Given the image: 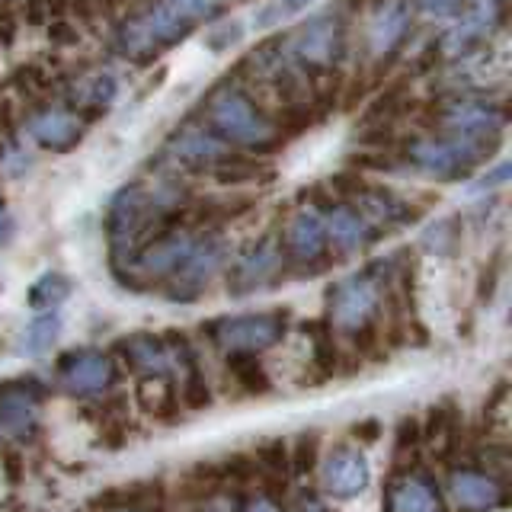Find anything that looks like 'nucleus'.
Wrapping results in <instances>:
<instances>
[{
  "mask_svg": "<svg viewBox=\"0 0 512 512\" xmlns=\"http://www.w3.org/2000/svg\"><path fill=\"white\" fill-rule=\"evenodd\" d=\"M458 16H461V23L452 26L439 39V52L448 61L468 55L477 42H484L490 32L500 26V20H503V0H471V4L464 7Z\"/></svg>",
  "mask_w": 512,
  "mask_h": 512,
  "instance_id": "ddd939ff",
  "label": "nucleus"
},
{
  "mask_svg": "<svg viewBox=\"0 0 512 512\" xmlns=\"http://www.w3.org/2000/svg\"><path fill=\"white\" fill-rule=\"evenodd\" d=\"M314 0H269L266 7L256 10L253 16V26L256 29H272V26H279L285 20H292V16H298L304 7H311Z\"/></svg>",
  "mask_w": 512,
  "mask_h": 512,
  "instance_id": "7c9ffc66",
  "label": "nucleus"
},
{
  "mask_svg": "<svg viewBox=\"0 0 512 512\" xmlns=\"http://www.w3.org/2000/svg\"><path fill=\"white\" fill-rule=\"evenodd\" d=\"M285 55L298 68H333L343 55V26L336 16H314L292 39L285 42Z\"/></svg>",
  "mask_w": 512,
  "mask_h": 512,
  "instance_id": "9d476101",
  "label": "nucleus"
},
{
  "mask_svg": "<svg viewBox=\"0 0 512 512\" xmlns=\"http://www.w3.org/2000/svg\"><path fill=\"white\" fill-rule=\"evenodd\" d=\"M509 173H512V167H509V164H500L493 173H487L484 180H480V189H493V186L506 183V180H509Z\"/></svg>",
  "mask_w": 512,
  "mask_h": 512,
  "instance_id": "ea45409f",
  "label": "nucleus"
},
{
  "mask_svg": "<svg viewBox=\"0 0 512 512\" xmlns=\"http://www.w3.org/2000/svg\"><path fill=\"white\" fill-rule=\"evenodd\" d=\"M292 512H330L327 503H320V496L314 490H301L292 500Z\"/></svg>",
  "mask_w": 512,
  "mask_h": 512,
  "instance_id": "e433bc0d",
  "label": "nucleus"
},
{
  "mask_svg": "<svg viewBox=\"0 0 512 512\" xmlns=\"http://www.w3.org/2000/svg\"><path fill=\"white\" fill-rule=\"evenodd\" d=\"M116 352L138 378H144V375H173L176 372V359H173V346H170L167 333L164 336H154V333L122 336V340L116 343Z\"/></svg>",
  "mask_w": 512,
  "mask_h": 512,
  "instance_id": "f3484780",
  "label": "nucleus"
},
{
  "mask_svg": "<svg viewBox=\"0 0 512 512\" xmlns=\"http://www.w3.org/2000/svg\"><path fill=\"white\" fill-rule=\"evenodd\" d=\"M288 330L285 311H260V314H237V317H215L202 327L208 343L228 356H260V352L279 346Z\"/></svg>",
  "mask_w": 512,
  "mask_h": 512,
  "instance_id": "39448f33",
  "label": "nucleus"
},
{
  "mask_svg": "<svg viewBox=\"0 0 512 512\" xmlns=\"http://www.w3.org/2000/svg\"><path fill=\"white\" fill-rule=\"evenodd\" d=\"M324 228H327V244L336 253H359L362 247H368V240L375 234L352 205H333L324 215Z\"/></svg>",
  "mask_w": 512,
  "mask_h": 512,
  "instance_id": "412c9836",
  "label": "nucleus"
},
{
  "mask_svg": "<svg viewBox=\"0 0 512 512\" xmlns=\"http://www.w3.org/2000/svg\"><path fill=\"white\" fill-rule=\"evenodd\" d=\"M420 432H423V439H429V442H436V439H439L442 448H452V442H455V436H458L455 410L448 407V404L432 407V410H429V420H426V426H420Z\"/></svg>",
  "mask_w": 512,
  "mask_h": 512,
  "instance_id": "c756f323",
  "label": "nucleus"
},
{
  "mask_svg": "<svg viewBox=\"0 0 512 512\" xmlns=\"http://www.w3.org/2000/svg\"><path fill=\"white\" fill-rule=\"evenodd\" d=\"M256 461H260L272 477H282V471H292V464H288V442L282 439L263 442L256 448Z\"/></svg>",
  "mask_w": 512,
  "mask_h": 512,
  "instance_id": "2f4dec72",
  "label": "nucleus"
},
{
  "mask_svg": "<svg viewBox=\"0 0 512 512\" xmlns=\"http://www.w3.org/2000/svg\"><path fill=\"white\" fill-rule=\"evenodd\" d=\"M71 298V279L64 276V272H45V276H39L36 282L29 285V308L32 311H55L58 304H64Z\"/></svg>",
  "mask_w": 512,
  "mask_h": 512,
  "instance_id": "a878e982",
  "label": "nucleus"
},
{
  "mask_svg": "<svg viewBox=\"0 0 512 512\" xmlns=\"http://www.w3.org/2000/svg\"><path fill=\"white\" fill-rule=\"evenodd\" d=\"M218 13V0H157L154 7L132 16L119 29L122 55L148 61L160 48L180 42L186 32Z\"/></svg>",
  "mask_w": 512,
  "mask_h": 512,
  "instance_id": "f257e3e1",
  "label": "nucleus"
},
{
  "mask_svg": "<svg viewBox=\"0 0 512 512\" xmlns=\"http://www.w3.org/2000/svg\"><path fill=\"white\" fill-rule=\"evenodd\" d=\"M180 202V196L170 189H148L141 183H132L116 192V199L109 205V240H112V253H116V263L122 256H132L138 247L148 244V234L154 228L157 218H164L170 208Z\"/></svg>",
  "mask_w": 512,
  "mask_h": 512,
  "instance_id": "f03ea898",
  "label": "nucleus"
},
{
  "mask_svg": "<svg viewBox=\"0 0 512 512\" xmlns=\"http://www.w3.org/2000/svg\"><path fill=\"white\" fill-rule=\"evenodd\" d=\"M205 116L212 125L215 138L224 144H237V148L247 151H269L276 148L279 132L272 125L260 106H256L244 90H237L231 84L218 87L205 103Z\"/></svg>",
  "mask_w": 512,
  "mask_h": 512,
  "instance_id": "7ed1b4c3",
  "label": "nucleus"
},
{
  "mask_svg": "<svg viewBox=\"0 0 512 512\" xmlns=\"http://www.w3.org/2000/svg\"><path fill=\"white\" fill-rule=\"evenodd\" d=\"M228 263V244L218 234H205L196 237L189 256L183 266L167 279V295L170 301H196L212 279L221 272V266Z\"/></svg>",
  "mask_w": 512,
  "mask_h": 512,
  "instance_id": "0eeeda50",
  "label": "nucleus"
},
{
  "mask_svg": "<svg viewBox=\"0 0 512 512\" xmlns=\"http://www.w3.org/2000/svg\"><path fill=\"white\" fill-rule=\"evenodd\" d=\"M448 135H500L503 132V112L487 103L461 100L442 109L439 116Z\"/></svg>",
  "mask_w": 512,
  "mask_h": 512,
  "instance_id": "aec40b11",
  "label": "nucleus"
},
{
  "mask_svg": "<svg viewBox=\"0 0 512 512\" xmlns=\"http://www.w3.org/2000/svg\"><path fill=\"white\" fill-rule=\"evenodd\" d=\"M29 135L36 138L42 148L48 151H71L74 144H80L84 138V128H80L74 112H64V109H45L39 116L29 119Z\"/></svg>",
  "mask_w": 512,
  "mask_h": 512,
  "instance_id": "4be33fe9",
  "label": "nucleus"
},
{
  "mask_svg": "<svg viewBox=\"0 0 512 512\" xmlns=\"http://www.w3.org/2000/svg\"><path fill=\"white\" fill-rule=\"evenodd\" d=\"M416 7L429 16H458L464 10V0H416Z\"/></svg>",
  "mask_w": 512,
  "mask_h": 512,
  "instance_id": "f704fd0d",
  "label": "nucleus"
},
{
  "mask_svg": "<svg viewBox=\"0 0 512 512\" xmlns=\"http://www.w3.org/2000/svg\"><path fill=\"white\" fill-rule=\"evenodd\" d=\"M240 512H282L276 500H269V496H250V500L240 506Z\"/></svg>",
  "mask_w": 512,
  "mask_h": 512,
  "instance_id": "58836bf2",
  "label": "nucleus"
},
{
  "mask_svg": "<svg viewBox=\"0 0 512 512\" xmlns=\"http://www.w3.org/2000/svg\"><path fill=\"white\" fill-rule=\"evenodd\" d=\"M448 224H452V221H439L436 228H429V234H426V240H423V244H426L429 250H436V253H448V250L455 247V240L445 234V231H448Z\"/></svg>",
  "mask_w": 512,
  "mask_h": 512,
  "instance_id": "c9c22d12",
  "label": "nucleus"
},
{
  "mask_svg": "<svg viewBox=\"0 0 512 512\" xmlns=\"http://www.w3.org/2000/svg\"><path fill=\"white\" fill-rule=\"evenodd\" d=\"M58 384L71 397H100L116 388L119 368L100 349H71L55 365Z\"/></svg>",
  "mask_w": 512,
  "mask_h": 512,
  "instance_id": "6e6552de",
  "label": "nucleus"
},
{
  "mask_svg": "<svg viewBox=\"0 0 512 512\" xmlns=\"http://www.w3.org/2000/svg\"><path fill=\"white\" fill-rule=\"evenodd\" d=\"M448 490H452V500L461 512H493L506 506V490L500 484V477L477 468L452 471Z\"/></svg>",
  "mask_w": 512,
  "mask_h": 512,
  "instance_id": "a211bd4d",
  "label": "nucleus"
},
{
  "mask_svg": "<svg viewBox=\"0 0 512 512\" xmlns=\"http://www.w3.org/2000/svg\"><path fill=\"white\" fill-rule=\"evenodd\" d=\"M116 512H132V509H116Z\"/></svg>",
  "mask_w": 512,
  "mask_h": 512,
  "instance_id": "79ce46f5",
  "label": "nucleus"
},
{
  "mask_svg": "<svg viewBox=\"0 0 512 512\" xmlns=\"http://www.w3.org/2000/svg\"><path fill=\"white\" fill-rule=\"evenodd\" d=\"M368 484H372V464H368L362 448H333L320 468V487L330 500H356L368 490Z\"/></svg>",
  "mask_w": 512,
  "mask_h": 512,
  "instance_id": "f8f14e48",
  "label": "nucleus"
},
{
  "mask_svg": "<svg viewBox=\"0 0 512 512\" xmlns=\"http://www.w3.org/2000/svg\"><path fill=\"white\" fill-rule=\"evenodd\" d=\"M356 212L368 221V228H397V224H407L413 218V208L394 199L391 192L384 189H359L356 192Z\"/></svg>",
  "mask_w": 512,
  "mask_h": 512,
  "instance_id": "b1692460",
  "label": "nucleus"
},
{
  "mask_svg": "<svg viewBox=\"0 0 512 512\" xmlns=\"http://www.w3.org/2000/svg\"><path fill=\"white\" fill-rule=\"evenodd\" d=\"M237 39H240V23H221L212 32H205V42L208 48H215V52H224V48L234 45Z\"/></svg>",
  "mask_w": 512,
  "mask_h": 512,
  "instance_id": "72a5a7b5",
  "label": "nucleus"
},
{
  "mask_svg": "<svg viewBox=\"0 0 512 512\" xmlns=\"http://www.w3.org/2000/svg\"><path fill=\"white\" fill-rule=\"evenodd\" d=\"M500 135H448V138H416L410 141V160L436 180H461L484 160Z\"/></svg>",
  "mask_w": 512,
  "mask_h": 512,
  "instance_id": "20e7f679",
  "label": "nucleus"
},
{
  "mask_svg": "<svg viewBox=\"0 0 512 512\" xmlns=\"http://www.w3.org/2000/svg\"><path fill=\"white\" fill-rule=\"evenodd\" d=\"M71 96H74L77 106L103 109V106L112 103V96H116V77H112V74H90V77L80 80Z\"/></svg>",
  "mask_w": 512,
  "mask_h": 512,
  "instance_id": "c85d7f7f",
  "label": "nucleus"
},
{
  "mask_svg": "<svg viewBox=\"0 0 512 512\" xmlns=\"http://www.w3.org/2000/svg\"><path fill=\"white\" fill-rule=\"evenodd\" d=\"M13 237V215L7 212V205L0 202V247H7Z\"/></svg>",
  "mask_w": 512,
  "mask_h": 512,
  "instance_id": "a19ab883",
  "label": "nucleus"
},
{
  "mask_svg": "<svg viewBox=\"0 0 512 512\" xmlns=\"http://www.w3.org/2000/svg\"><path fill=\"white\" fill-rule=\"evenodd\" d=\"M192 244H196V234L189 231H160L128 256V272L144 282H167L183 266Z\"/></svg>",
  "mask_w": 512,
  "mask_h": 512,
  "instance_id": "9b49d317",
  "label": "nucleus"
},
{
  "mask_svg": "<svg viewBox=\"0 0 512 512\" xmlns=\"http://www.w3.org/2000/svg\"><path fill=\"white\" fill-rule=\"evenodd\" d=\"M410 23H413L410 0H384V4H378L375 13L368 16V26H365L368 55H372L375 61L391 58L397 48L404 45Z\"/></svg>",
  "mask_w": 512,
  "mask_h": 512,
  "instance_id": "4468645a",
  "label": "nucleus"
},
{
  "mask_svg": "<svg viewBox=\"0 0 512 512\" xmlns=\"http://www.w3.org/2000/svg\"><path fill=\"white\" fill-rule=\"evenodd\" d=\"M228 378L237 384L240 394H250V397H260L272 388V381L266 375V368L260 365V359L244 356V352H237V356L228 359Z\"/></svg>",
  "mask_w": 512,
  "mask_h": 512,
  "instance_id": "bb28decb",
  "label": "nucleus"
},
{
  "mask_svg": "<svg viewBox=\"0 0 512 512\" xmlns=\"http://www.w3.org/2000/svg\"><path fill=\"white\" fill-rule=\"evenodd\" d=\"M282 247L272 237L253 244L228 272V292L231 295H250L256 288L269 285L282 272Z\"/></svg>",
  "mask_w": 512,
  "mask_h": 512,
  "instance_id": "2eb2a0df",
  "label": "nucleus"
},
{
  "mask_svg": "<svg viewBox=\"0 0 512 512\" xmlns=\"http://www.w3.org/2000/svg\"><path fill=\"white\" fill-rule=\"evenodd\" d=\"M317 448H320V439L314 436V432H301L298 442H295V452H288V464H292L295 474H308L314 468Z\"/></svg>",
  "mask_w": 512,
  "mask_h": 512,
  "instance_id": "473e14b6",
  "label": "nucleus"
},
{
  "mask_svg": "<svg viewBox=\"0 0 512 512\" xmlns=\"http://www.w3.org/2000/svg\"><path fill=\"white\" fill-rule=\"evenodd\" d=\"M61 336V317L58 311H42L29 320V327L23 330V352L26 356H42L48 352Z\"/></svg>",
  "mask_w": 512,
  "mask_h": 512,
  "instance_id": "cd10ccee",
  "label": "nucleus"
},
{
  "mask_svg": "<svg viewBox=\"0 0 512 512\" xmlns=\"http://www.w3.org/2000/svg\"><path fill=\"white\" fill-rule=\"evenodd\" d=\"M45 388L36 378L0 381V429L16 442H32L42 426Z\"/></svg>",
  "mask_w": 512,
  "mask_h": 512,
  "instance_id": "1a4fd4ad",
  "label": "nucleus"
},
{
  "mask_svg": "<svg viewBox=\"0 0 512 512\" xmlns=\"http://www.w3.org/2000/svg\"><path fill=\"white\" fill-rule=\"evenodd\" d=\"M384 276L378 266H368L365 272H352V276L330 285L327 292V311L330 327L359 336L362 330H372V317L381 304Z\"/></svg>",
  "mask_w": 512,
  "mask_h": 512,
  "instance_id": "423d86ee",
  "label": "nucleus"
},
{
  "mask_svg": "<svg viewBox=\"0 0 512 512\" xmlns=\"http://www.w3.org/2000/svg\"><path fill=\"white\" fill-rule=\"evenodd\" d=\"M138 407L154 416V420H173L180 413V391H176L173 375H144L135 381Z\"/></svg>",
  "mask_w": 512,
  "mask_h": 512,
  "instance_id": "393cba45",
  "label": "nucleus"
},
{
  "mask_svg": "<svg viewBox=\"0 0 512 512\" xmlns=\"http://www.w3.org/2000/svg\"><path fill=\"white\" fill-rule=\"evenodd\" d=\"M384 512H448L426 474L407 471L384 487Z\"/></svg>",
  "mask_w": 512,
  "mask_h": 512,
  "instance_id": "6ab92c4d",
  "label": "nucleus"
},
{
  "mask_svg": "<svg viewBox=\"0 0 512 512\" xmlns=\"http://www.w3.org/2000/svg\"><path fill=\"white\" fill-rule=\"evenodd\" d=\"M352 436H356L359 442H378V436H381V423L378 420H362V423H356L352 426Z\"/></svg>",
  "mask_w": 512,
  "mask_h": 512,
  "instance_id": "4c0bfd02",
  "label": "nucleus"
},
{
  "mask_svg": "<svg viewBox=\"0 0 512 512\" xmlns=\"http://www.w3.org/2000/svg\"><path fill=\"white\" fill-rule=\"evenodd\" d=\"M327 253V228H324V215L317 208H298V212L288 218L285 234H282V256H288L292 263H317L324 260Z\"/></svg>",
  "mask_w": 512,
  "mask_h": 512,
  "instance_id": "dca6fc26",
  "label": "nucleus"
},
{
  "mask_svg": "<svg viewBox=\"0 0 512 512\" xmlns=\"http://www.w3.org/2000/svg\"><path fill=\"white\" fill-rule=\"evenodd\" d=\"M167 154L186 167H205V164H221L224 154H228V144L215 138L212 132H202V128H183V132H176L170 138Z\"/></svg>",
  "mask_w": 512,
  "mask_h": 512,
  "instance_id": "5701e85b",
  "label": "nucleus"
}]
</instances>
